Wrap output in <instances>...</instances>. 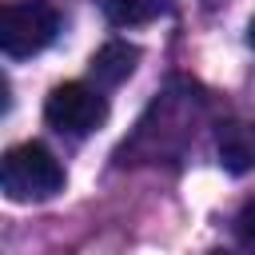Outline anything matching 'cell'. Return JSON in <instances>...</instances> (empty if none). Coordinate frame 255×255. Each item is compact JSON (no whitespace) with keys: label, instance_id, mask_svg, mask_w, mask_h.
Segmentation results:
<instances>
[{"label":"cell","instance_id":"obj_1","mask_svg":"<svg viewBox=\"0 0 255 255\" xmlns=\"http://www.w3.org/2000/svg\"><path fill=\"white\" fill-rule=\"evenodd\" d=\"M0 187L12 203H40L64 191V167L44 143H16L4 151Z\"/></svg>","mask_w":255,"mask_h":255},{"label":"cell","instance_id":"obj_2","mask_svg":"<svg viewBox=\"0 0 255 255\" xmlns=\"http://www.w3.org/2000/svg\"><path fill=\"white\" fill-rule=\"evenodd\" d=\"M60 32V16L48 0H8L0 12V48L12 60L44 52Z\"/></svg>","mask_w":255,"mask_h":255},{"label":"cell","instance_id":"obj_3","mask_svg":"<svg viewBox=\"0 0 255 255\" xmlns=\"http://www.w3.org/2000/svg\"><path fill=\"white\" fill-rule=\"evenodd\" d=\"M44 120L64 135H92L108 120V104L88 84H60L44 104Z\"/></svg>","mask_w":255,"mask_h":255},{"label":"cell","instance_id":"obj_4","mask_svg":"<svg viewBox=\"0 0 255 255\" xmlns=\"http://www.w3.org/2000/svg\"><path fill=\"white\" fill-rule=\"evenodd\" d=\"M215 151L231 175L255 171V124L251 120H223L215 128Z\"/></svg>","mask_w":255,"mask_h":255},{"label":"cell","instance_id":"obj_5","mask_svg":"<svg viewBox=\"0 0 255 255\" xmlns=\"http://www.w3.org/2000/svg\"><path fill=\"white\" fill-rule=\"evenodd\" d=\"M135 64H139V48H135V44H128V40H108V44L92 56V80H96L100 88H116V84H124V80L135 72Z\"/></svg>","mask_w":255,"mask_h":255},{"label":"cell","instance_id":"obj_6","mask_svg":"<svg viewBox=\"0 0 255 255\" xmlns=\"http://www.w3.org/2000/svg\"><path fill=\"white\" fill-rule=\"evenodd\" d=\"M163 12V0H104V16L116 28H131V24H147Z\"/></svg>","mask_w":255,"mask_h":255},{"label":"cell","instance_id":"obj_7","mask_svg":"<svg viewBox=\"0 0 255 255\" xmlns=\"http://www.w3.org/2000/svg\"><path fill=\"white\" fill-rule=\"evenodd\" d=\"M235 235H239L247 247H255V199H247V203L239 207V215H235Z\"/></svg>","mask_w":255,"mask_h":255},{"label":"cell","instance_id":"obj_8","mask_svg":"<svg viewBox=\"0 0 255 255\" xmlns=\"http://www.w3.org/2000/svg\"><path fill=\"white\" fill-rule=\"evenodd\" d=\"M247 44H251V48H255V20H251V24H247Z\"/></svg>","mask_w":255,"mask_h":255}]
</instances>
